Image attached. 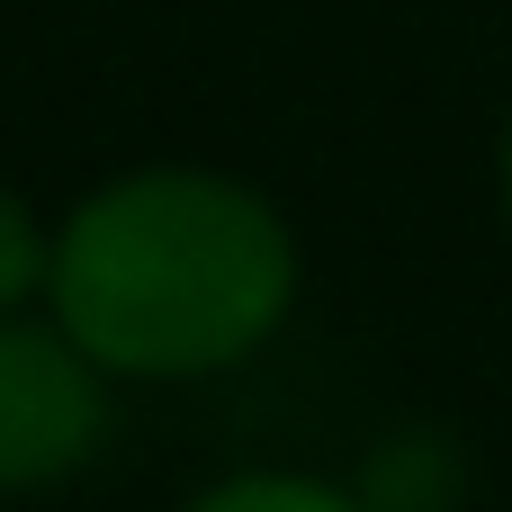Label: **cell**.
Instances as JSON below:
<instances>
[{"instance_id":"1","label":"cell","mask_w":512,"mask_h":512,"mask_svg":"<svg viewBox=\"0 0 512 512\" xmlns=\"http://www.w3.org/2000/svg\"><path fill=\"white\" fill-rule=\"evenodd\" d=\"M45 315L126 387H189L279 342L297 315V234L234 171L144 162L54 225Z\"/></svg>"},{"instance_id":"2","label":"cell","mask_w":512,"mask_h":512,"mask_svg":"<svg viewBox=\"0 0 512 512\" xmlns=\"http://www.w3.org/2000/svg\"><path fill=\"white\" fill-rule=\"evenodd\" d=\"M108 369L54 315H0V495L72 486L108 450Z\"/></svg>"},{"instance_id":"3","label":"cell","mask_w":512,"mask_h":512,"mask_svg":"<svg viewBox=\"0 0 512 512\" xmlns=\"http://www.w3.org/2000/svg\"><path fill=\"white\" fill-rule=\"evenodd\" d=\"M351 495L369 512H459L468 459H459L441 432H396V441L369 450V468L351 477Z\"/></svg>"},{"instance_id":"4","label":"cell","mask_w":512,"mask_h":512,"mask_svg":"<svg viewBox=\"0 0 512 512\" xmlns=\"http://www.w3.org/2000/svg\"><path fill=\"white\" fill-rule=\"evenodd\" d=\"M180 512H369L342 477H306V468H234L216 486H198Z\"/></svg>"},{"instance_id":"5","label":"cell","mask_w":512,"mask_h":512,"mask_svg":"<svg viewBox=\"0 0 512 512\" xmlns=\"http://www.w3.org/2000/svg\"><path fill=\"white\" fill-rule=\"evenodd\" d=\"M45 270H54V225L18 189H0V315L45 306Z\"/></svg>"},{"instance_id":"6","label":"cell","mask_w":512,"mask_h":512,"mask_svg":"<svg viewBox=\"0 0 512 512\" xmlns=\"http://www.w3.org/2000/svg\"><path fill=\"white\" fill-rule=\"evenodd\" d=\"M495 189H504V216H512V117H504V153H495Z\"/></svg>"}]
</instances>
